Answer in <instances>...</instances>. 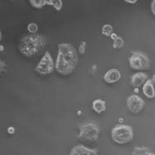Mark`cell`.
<instances>
[{
    "mask_svg": "<svg viewBox=\"0 0 155 155\" xmlns=\"http://www.w3.org/2000/svg\"><path fill=\"white\" fill-rule=\"evenodd\" d=\"M101 33H102V35L106 36H110L111 34L113 33V27L112 26H110V24H106L102 27Z\"/></svg>",
    "mask_w": 155,
    "mask_h": 155,
    "instance_id": "15",
    "label": "cell"
},
{
    "mask_svg": "<svg viewBox=\"0 0 155 155\" xmlns=\"http://www.w3.org/2000/svg\"><path fill=\"white\" fill-rule=\"evenodd\" d=\"M85 49H86V42L83 41L79 45V53L84 54L85 53Z\"/></svg>",
    "mask_w": 155,
    "mask_h": 155,
    "instance_id": "19",
    "label": "cell"
},
{
    "mask_svg": "<svg viewBox=\"0 0 155 155\" xmlns=\"http://www.w3.org/2000/svg\"><path fill=\"white\" fill-rule=\"evenodd\" d=\"M8 132L9 134H13L14 132H15V129L13 128V127H9L8 129Z\"/></svg>",
    "mask_w": 155,
    "mask_h": 155,
    "instance_id": "21",
    "label": "cell"
},
{
    "mask_svg": "<svg viewBox=\"0 0 155 155\" xmlns=\"http://www.w3.org/2000/svg\"><path fill=\"white\" fill-rule=\"evenodd\" d=\"M110 38L112 39V40H114V41H115V40H116V39L118 38V37H119V36H117V35H116V33H112V34H111V36H110Z\"/></svg>",
    "mask_w": 155,
    "mask_h": 155,
    "instance_id": "22",
    "label": "cell"
},
{
    "mask_svg": "<svg viewBox=\"0 0 155 155\" xmlns=\"http://www.w3.org/2000/svg\"><path fill=\"white\" fill-rule=\"evenodd\" d=\"M78 63L77 51L69 43L59 45L55 69L62 75H68L74 71Z\"/></svg>",
    "mask_w": 155,
    "mask_h": 155,
    "instance_id": "1",
    "label": "cell"
},
{
    "mask_svg": "<svg viewBox=\"0 0 155 155\" xmlns=\"http://www.w3.org/2000/svg\"><path fill=\"white\" fill-rule=\"evenodd\" d=\"M29 2H30L31 5L36 8H41L42 7L47 5L46 0H30Z\"/></svg>",
    "mask_w": 155,
    "mask_h": 155,
    "instance_id": "14",
    "label": "cell"
},
{
    "mask_svg": "<svg viewBox=\"0 0 155 155\" xmlns=\"http://www.w3.org/2000/svg\"><path fill=\"white\" fill-rule=\"evenodd\" d=\"M131 155H155V153L146 147H136L133 150Z\"/></svg>",
    "mask_w": 155,
    "mask_h": 155,
    "instance_id": "13",
    "label": "cell"
},
{
    "mask_svg": "<svg viewBox=\"0 0 155 155\" xmlns=\"http://www.w3.org/2000/svg\"><path fill=\"white\" fill-rule=\"evenodd\" d=\"M45 44V38L40 34L27 35L22 37L20 41L19 51L25 56H33L37 54Z\"/></svg>",
    "mask_w": 155,
    "mask_h": 155,
    "instance_id": "2",
    "label": "cell"
},
{
    "mask_svg": "<svg viewBox=\"0 0 155 155\" xmlns=\"http://www.w3.org/2000/svg\"><path fill=\"white\" fill-rule=\"evenodd\" d=\"M27 30L31 34H36V31H38V26L37 24L35 23V22H31V23L28 24L27 26Z\"/></svg>",
    "mask_w": 155,
    "mask_h": 155,
    "instance_id": "17",
    "label": "cell"
},
{
    "mask_svg": "<svg viewBox=\"0 0 155 155\" xmlns=\"http://www.w3.org/2000/svg\"><path fill=\"white\" fill-rule=\"evenodd\" d=\"M93 108L97 113H102L106 110V102L101 99H97L93 102Z\"/></svg>",
    "mask_w": 155,
    "mask_h": 155,
    "instance_id": "12",
    "label": "cell"
},
{
    "mask_svg": "<svg viewBox=\"0 0 155 155\" xmlns=\"http://www.w3.org/2000/svg\"><path fill=\"white\" fill-rule=\"evenodd\" d=\"M70 155H98L96 149H90L84 145L78 144L71 149Z\"/></svg>",
    "mask_w": 155,
    "mask_h": 155,
    "instance_id": "8",
    "label": "cell"
},
{
    "mask_svg": "<svg viewBox=\"0 0 155 155\" xmlns=\"http://www.w3.org/2000/svg\"><path fill=\"white\" fill-rule=\"evenodd\" d=\"M47 5L53 6L57 11H60L62 8L63 3L61 0H50V1H47Z\"/></svg>",
    "mask_w": 155,
    "mask_h": 155,
    "instance_id": "16",
    "label": "cell"
},
{
    "mask_svg": "<svg viewBox=\"0 0 155 155\" xmlns=\"http://www.w3.org/2000/svg\"><path fill=\"white\" fill-rule=\"evenodd\" d=\"M145 102L143 99L138 95L133 94L130 95L127 99V107L130 112L134 114H138L143 110Z\"/></svg>",
    "mask_w": 155,
    "mask_h": 155,
    "instance_id": "7",
    "label": "cell"
},
{
    "mask_svg": "<svg viewBox=\"0 0 155 155\" xmlns=\"http://www.w3.org/2000/svg\"><path fill=\"white\" fill-rule=\"evenodd\" d=\"M148 80V75L144 73H136L131 77V84L132 86L139 88L140 87L145 84Z\"/></svg>",
    "mask_w": 155,
    "mask_h": 155,
    "instance_id": "10",
    "label": "cell"
},
{
    "mask_svg": "<svg viewBox=\"0 0 155 155\" xmlns=\"http://www.w3.org/2000/svg\"><path fill=\"white\" fill-rule=\"evenodd\" d=\"M151 11H152L153 14L155 16V0L152 1V3H151Z\"/></svg>",
    "mask_w": 155,
    "mask_h": 155,
    "instance_id": "20",
    "label": "cell"
},
{
    "mask_svg": "<svg viewBox=\"0 0 155 155\" xmlns=\"http://www.w3.org/2000/svg\"><path fill=\"white\" fill-rule=\"evenodd\" d=\"M152 83H153V87H154V88H155V74L153 75L152 78Z\"/></svg>",
    "mask_w": 155,
    "mask_h": 155,
    "instance_id": "24",
    "label": "cell"
},
{
    "mask_svg": "<svg viewBox=\"0 0 155 155\" xmlns=\"http://www.w3.org/2000/svg\"><path fill=\"white\" fill-rule=\"evenodd\" d=\"M134 138V130L131 126L127 125H117L111 130V139L119 144L130 142Z\"/></svg>",
    "mask_w": 155,
    "mask_h": 155,
    "instance_id": "3",
    "label": "cell"
},
{
    "mask_svg": "<svg viewBox=\"0 0 155 155\" xmlns=\"http://www.w3.org/2000/svg\"><path fill=\"white\" fill-rule=\"evenodd\" d=\"M55 68L53 59L51 57L50 52L46 51L45 54L43 55L41 61L39 62L37 66L36 67V72L40 74H49L54 71V69Z\"/></svg>",
    "mask_w": 155,
    "mask_h": 155,
    "instance_id": "6",
    "label": "cell"
},
{
    "mask_svg": "<svg viewBox=\"0 0 155 155\" xmlns=\"http://www.w3.org/2000/svg\"><path fill=\"white\" fill-rule=\"evenodd\" d=\"M120 78H121V74L118 69H109L105 74L103 78L105 82L107 84H115L120 79Z\"/></svg>",
    "mask_w": 155,
    "mask_h": 155,
    "instance_id": "9",
    "label": "cell"
},
{
    "mask_svg": "<svg viewBox=\"0 0 155 155\" xmlns=\"http://www.w3.org/2000/svg\"><path fill=\"white\" fill-rule=\"evenodd\" d=\"M125 2L128 3H135L137 2V0H133V1H130V0H125Z\"/></svg>",
    "mask_w": 155,
    "mask_h": 155,
    "instance_id": "23",
    "label": "cell"
},
{
    "mask_svg": "<svg viewBox=\"0 0 155 155\" xmlns=\"http://www.w3.org/2000/svg\"><path fill=\"white\" fill-rule=\"evenodd\" d=\"M123 45H124V40H123L121 37H118V38L116 39L114 41L113 43V47L116 48V49H120V48L123 47Z\"/></svg>",
    "mask_w": 155,
    "mask_h": 155,
    "instance_id": "18",
    "label": "cell"
},
{
    "mask_svg": "<svg viewBox=\"0 0 155 155\" xmlns=\"http://www.w3.org/2000/svg\"><path fill=\"white\" fill-rule=\"evenodd\" d=\"M129 64L133 69L144 70V69H149L150 67L149 58L145 54L140 52L132 53L131 56L129 59Z\"/></svg>",
    "mask_w": 155,
    "mask_h": 155,
    "instance_id": "5",
    "label": "cell"
},
{
    "mask_svg": "<svg viewBox=\"0 0 155 155\" xmlns=\"http://www.w3.org/2000/svg\"><path fill=\"white\" fill-rule=\"evenodd\" d=\"M79 129V135L78 137L82 140H87V141H97L98 140L100 134V129L95 123H84L80 126Z\"/></svg>",
    "mask_w": 155,
    "mask_h": 155,
    "instance_id": "4",
    "label": "cell"
},
{
    "mask_svg": "<svg viewBox=\"0 0 155 155\" xmlns=\"http://www.w3.org/2000/svg\"><path fill=\"white\" fill-rule=\"evenodd\" d=\"M143 93L149 98H153L155 97V88L151 79H148L146 83L143 84Z\"/></svg>",
    "mask_w": 155,
    "mask_h": 155,
    "instance_id": "11",
    "label": "cell"
}]
</instances>
